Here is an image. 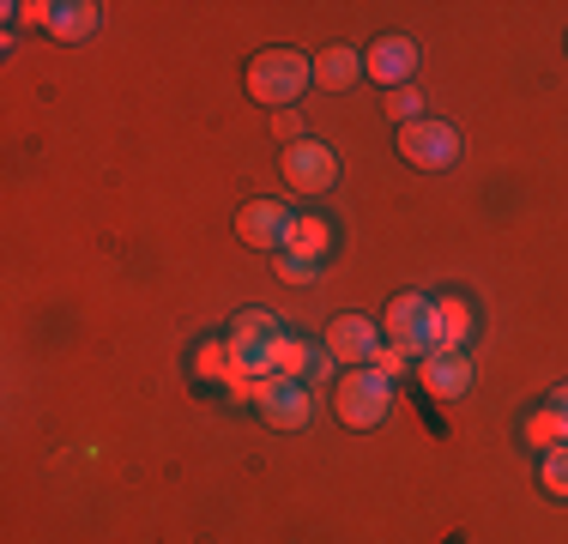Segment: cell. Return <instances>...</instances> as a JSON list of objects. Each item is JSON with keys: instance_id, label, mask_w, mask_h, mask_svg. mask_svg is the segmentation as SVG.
<instances>
[{"instance_id": "cell-2", "label": "cell", "mask_w": 568, "mask_h": 544, "mask_svg": "<svg viewBox=\"0 0 568 544\" xmlns=\"http://www.w3.org/2000/svg\"><path fill=\"white\" fill-rule=\"evenodd\" d=\"M333 412H339L351 430L387 424V412H394V381L375 370V363H369V370H345L339 387H333Z\"/></svg>"}, {"instance_id": "cell-6", "label": "cell", "mask_w": 568, "mask_h": 544, "mask_svg": "<svg viewBox=\"0 0 568 544\" xmlns=\"http://www.w3.org/2000/svg\"><path fill=\"white\" fill-rule=\"evenodd\" d=\"M296 206H284V200H248V206L236 212V236L248 242V249H266V254H284L291 249V230H296Z\"/></svg>"}, {"instance_id": "cell-7", "label": "cell", "mask_w": 568, "mask_h": 544, "mask_svg": "<svg viewBox=\"0 0 568 544\" xmlns=\"http://www.w3.org/2000/svg\"><path fill=\"white\" fill-rule=\"evenodd\" d=\"M399 158L412 163V170H448V163L459 158V133L448 128V121H405L399 128Z\"/></svg>"}, {"instance_id": "cell-24", "label": "cell", "mask_w": 568, "mask_h": 544, "mask_svg": "<svg viewBox=\"0 0 568 544\" xmlns=\"http://www.w3.org/2000/svg\"><path fill=\"white\" fill-rule=\"evenodd\" d=\"M550 412H557V417H562V430H568V387L550 393Z\"/></svg>"}, {"instance_id": "cell-1", "label": "cell", "mask_w": 568, "mask_h": 544, "mask_svg": "<svg viewBox=\"0 0 568 544\" xmlns=\"http://www.w3.org/2000/svg\"><path fill=\"white\" fill-rule=\"evenodd\" d=\"M308 85H315V61L296 54V49H261L248 61V98L266 103L273 115H278V109H291Z\"/></svg>"}, {"instance_id": "cell-3", "label": "cell", "mask_w": 568, "mask_h": 544, "mask_svg": "<svg viewBox=\"0 0 568 544\" xmlns=\"http://www.w3.org/2000/svg\"><path fill=\"white\" fill-rule=\"evenodd\" d=\"M382 333H387V345L394 351H442V321H436V296H424V291H405L387 303V315H382Z\"/></svg>"}, {"instance_id": "cell-14", "label": "cell", "mask_w": 568, "mask_h": 544, "mask_svg": "<svg viewBox=\"0 0 568 544\" xmlns=\"http://www.w3.org/2000/svg\"><path fill=\"white\" fill-rule=\"evenodd\" d=\"M436 321H442V351H466L471 339V309L459 296H436Z\"/></svg>"}, {"instance_id": "cell-12", "label": "cell", "mask_w": 568, "mask_h": 544, "mask_svg": "<svg viewBox=\"0 0 568 544\" xmlns=\"http://www.w3.org/2000/svg\"><path fill=\"white\" fill-rule=\"evenodd\" d=\"M327 370H333V357H327V351H315L308 339H291V333H284V345H278V375H284V381L308 387V381H321Z\"/></svg>"}, {"instance_id": "cell-21", "label": "cell", "mask_w": 568, "mask_h": 544, "mask_svg": "<svg viewBox=\"0 0 568 544\" xmlns=\"http://www.w3.org/2000/svg\"><path fill=\"white\" fill-rule=\"evenodd\" d=\"M273 133H278L284 145H296V140H303V133H296V115H291V109H278V115H273Z\"/></svg>"}, {"instance_id": "cell-22", "label": "cell", "mask_w": 568, "mask_h": 544, "mask_svg": "<svg viewBox=\"0 0 568 544\" xmlns=\"http://www.w3.org/2000/svg\"><path fill=\"white\" fill-rule=\"evenodd\" d=\"M417 109H424V103H417V91H399V98H394V115H399V128H405V121H417Z\"/></svg>"}, {"instance_id": "cell-13", "label": "cell", "mask_w": 568, "mask_h": 544, "mask_svg": "<svg viewBox=\"0 0 568 544\" xmlns=\"http://www.w3.org/2000/svg\"><path fill=\"white\" fill-rule=\"evenodd\" d=\"M357 79H363V54H357V49L333 43V49H321V54H315V85H327V91H351Z\"/></svg>"}, {"instance_id": "cell-16", "label": "cell", "mask_w": 568, "mask_h": 544, "mask_svg": "<svg viewBox=\"0 0 568 544\" xmlns=\"http://www.w3.org/2000/svg\"><path fill=\"white\" fill-rule=\"evenodd\" d=\"M194 370L206 375V381H236V357H230V339H200V351H194Z\"/></svg>"}, {"instance_id": "cell-18", "label": "cell", "mask_w": 568, "mask_h": 544, "mask_svg": "<svg viewBox=\"0 0 568 544\" xmlns=\"http://www.w3.org/2000/svg\"><path fill=\"white\" fill-rule=\"evenodd\" d=\"M526 442H532V447H568V430H562V417L550 412V405H545L538 417H526Z\"/></svg>"}, {"instance_id": "cell-19", "label": "cell", "mask_w": 568, "mask_h": 544, "mask_svg": "<svg viewBox=\"0 0 568 544\" xmlns=\"http://www.w3.org/2000/svg\"><path fill=\"white\" fill-rule=\"evenodd\" d=\"M538 484H545V496L568 502V447H550L545 466H538Z\"/></svg>"}, {"instance_id": "cell-4", "label": "cell", "mask_w": 568, "mask_h": 544, "mask_svg": "<svg viewBox=\"0 0 568 544\" xmlns=\"http://www.w3.org/2000/svg\"><path fill=\"white\" fill-rule=\"evenodd\" d=\"M278 170L296 194H327V188L339 182V152H333L327 140H296L278 152Z\"/></svg>"}, {"instance_id": "cell-5", "label": "cell", "mask_w": 568, "mask_h": 544, "mask_svg": "<svg viewBox=\"0 0 568 544\" xmlns=\"http://www.w3.org/2000/svg\"><path fill=\"white\" fill-rule=\"evenodd\" d=\"M321 351H327L333 363H345V370H369L387 351V333L369 315H339V321H327V345Z\"/></svg>"}, {"instance_id": "cell-15", "label": "cell", "mask_w": 568, "mask_h": 544, "mask_svg": "<svg viewBox=\"0 0 568 544\" xmlns=\"http://www.w3.org/2000/svg\"><path fill=\"white\" fill-rule=\"evenodd\" d=\"M278 321L261 315V309H242L236 321H230V345H278Z\"/></svg>"}, {"instance_id": "cell-17", "label": "cell", "mask_w": 568, "mask_h": 544, "mask_svg": "<svg viewBox=\"0 0 568 544\" xmlns=\"http://www.w3.org/2000/svg\"><path fill=\"white\" fill-rule=\"evenodd\" d=\"M291 249H296V254H308V261H321V254L333 249V230L321 224V218H308V212H303V218H296V230H291Z\"/></svg>"}, {"instance_id": "cell-20", "label": "cell", "mask_w": 568, "mask_h": 544, "mask_svg": "<svg viewBox=\"0 0 568 544\" xmlns=\"http://www.w3.org/2000/svg\"><path fill=\"white\" fill-rule=\"evenodd\" d=\"M273 266H278L284 284H315V272H321V261H308V254H296V249L273 254Z\"/></svg>"}, {"instance_id": "cell-8", "label": "cell", "mask_w": 568, "mask_h": 544, "mask_svg": "<svg viewBox=\"0 0 568 544\" xmlns=\"http://www.w3.org/2000/svg\"><path fill=\"white\" fill-rule=\"evenodd\" d=\"M254 412L273 430H303L308 424V387H296L284 375H266V381H254Z\"/></svg>"}, {"instance_id": "cell-9", "label": "cell", "mask_w": 568, "mask_h": 544, "mask_svg": "<svg viewBox=\"0 0 568 544\" xmlns=\"http://www.w3.org/2000/svg\"><path fill=\"white\" fill-rule=\"evenodd\" d=\"M31 19L43 24L49 37H61V43H85L103 24V7L98 0H43V7H31Z\"/></svg>"}, {"instance_id": "cell-10", "label": "cell", "mask_w": 568, "mask_h": 544, "mask_svg": "<svg viewBox=\"0 0 568 544\" xmlns=\"http://www.w3.org/2000/svg\"><path fill=\"white\" fill-rule=\"evenodd\" d=\"M417 61H424V54H417L412 37H375V43L363 49V73H369L375 85H405V79L417 73Z\"/></svg>"}, {"instance_id": "cell-11", "label": "cell", "mask_w": 568, "mask_h": 544, "mask_svg": "<svg viewBox=\"0 0 568 544\" xmlns=\"http://www.w3.org/2000/svg\"><path fill=\"white\" fill-rule=\"evenodd\" d=\"M471 351H429L424 357V387L436 393V400H459V393H471Z\"/></svg>"}, {"instance_id": "cell-23", "label": "cell", "mask_w": 568, "mask_h": 544, "mask_svg": "<svg viewBox=\"0 0 568 544\" xmlns=\"http://www.w3.org/2000/svg\"><path fill=\"white\" fill-rule=\"evenodd\" d=\"M375 363H382V375H399V370H405V351H394V345H387Z\"/></svg>"}]
</instances>
